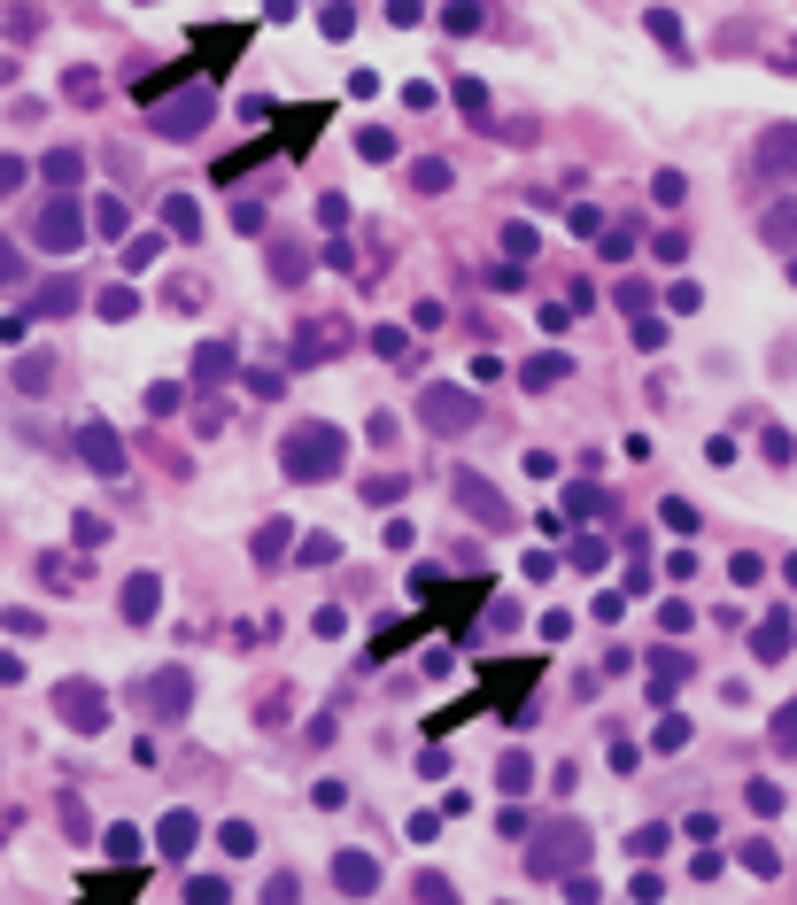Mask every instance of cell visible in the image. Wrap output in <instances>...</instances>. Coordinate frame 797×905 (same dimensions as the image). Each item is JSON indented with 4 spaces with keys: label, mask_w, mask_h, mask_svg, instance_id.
<instances>
[{
    "label": "cell",
    "mask_w": 797,
    "mask_h": 905,
    "mask_svg": "<svg viewBox=\"0 0 797 905\" xmlns=\"http://www.w3.org/2000/svg\"><path fill=\"white\" fill-rule=\"evenodd\" d=\"M341 465V434L333 426H295L287 434V480H325Z\"/></svg>",
    "instance_id": "1"
},
{
    "label": "cell",
    "mask_w": 797,
    "mask_h": 905,
    "mask_svg": "<svg viewBox=\"0 0 797 905\" xmlns=\"http://www.w3.org/2000/svg\"><path fill=\"white\" fill-rule=\"evenodd\" d=\"M55 704H62V720H70V728H101V720H109V712H101V689H93V681H70V689H55Z\"/></svg>",
    "instance_id": "2"
},
{
    "label": "cell",
    "mask_w": 797,
    "mask_h": 905,
    "mask_svg": "<svg viewBox=\"0 0 797 905\" xmlns=\"http://www.w3.org/2000/svg\"><path fill=\"white\" fill-rule=\"evenodd\" d=\"M78 449H86L93 472H124V449H117V434H109L101 418H86V426H78Z\"/></svg>",
    "instance_id": "3"
},
{
    "label": "cell",
    "mask_w": 797,
    "mask_h": 905,
    "mask_svg": "<svg viewBox=\"0 0 797 905\" xmlns=\"http://www.w3.org/2000/svg\"><path fill=\"white\" fill-rule=\"evenodd\" d=\"M39 240H47V248H78V240H86L78 202H55V209H47V217H39Z\"/></svg>",
    "instance_id": "4"
},
{
    "label": "cell",
    "mask_w": 797,
    "mask_h": 905,
    "mask_svg": "<svg viewBox=\"0 0 797 905\" xmlns=\"http://www.w3.org/2000/svg\"><path fill=\"white\" fill-rule=\"evenodd\" d=\"M333 875H341V890H349V898H364V890L380 882V859H364V851H341V859H333Z\"/></svg>",
    "instance_id": "5"
},
{
    "label": "cell",
    "mask_w": 797,
    "mask_h": 905,
    "mask_svg": "<svg viewBox=\"0 0 797 905\" xmlns=\"http://www.w3.org/2000/svg\"><path fill=\"white\" fill-rule=\"evenodd\" d=\"M194 836H202V820H194V813H163V851H171V859H178V851H194Z\"/></svg>",
    "instance_id": "6"
},
{
    "label": "cell",
    "mask_w": 797,
    "mask_h": 905,
    "mask_svg": "<svg viewBox=\"0 0 797 905\" xmlns=\"http://www.w3.org/2000/svg\"><path fill=\"white\" fill-rule=\"evenodd\" d=\"M797 163V124H782V132H767V155H759V171H790Z\"/></svg>",
    "instance_id": "7"
},
{
    "label": "cell",
    "mask_w": 797,
    "mask_h": 905,
    "mask_svg": "<svg viewBox=\"0 0 797 905\" xmlns=\"http://www.w3.org/2000/svg\"><path fill=\"white\" fill-rule=\"evenodd\" d=\"M457 496L473 503L480 519H496V526H503V496H488V488H480V480H457Z\"/></svg>",
    "instance_id": "8"
},
{
    "label": "cell",
    "mask_w": 797,
    "mask_h": 905,
    "mask_svg": "<svg viewBox=\"0 0 797 905\" xmlns=\"http://www.w3.org/2000/svg\"><path fill=\"white\" fill-rule=\"evenodd\" d=\"M148 612H155V581L140 573V581L124 588V619H148Z\"/></svg>",
    "instance_id": "9"
},
{
    "label": "cell",
    "mask_w": 797,
    "mask_h": 905,
    "mask_svg": "<svg viewBox=\"0 0 797 905\" xmlns=\"http://www.w3.org/2000/svg\"><path fill=\"white\" fill-rule=\"evenodd\" d=\"M225 898H233V890H225V882H217V875L186 882V905H225Z\"/></svg>",
    "instance_id": "10"
},
{
    "label": "cell",
    "mask_w": 797,
    "mask_h": 905,
    "mask_svg": "<svg viewBox=\"0 0 797 905\" xmlns=\"http://www.w3.org/2000/svg\"><path fill=\"white\" fill-rule=\"evenodd\" d=\"M0 24H8V39H39V8H8Z\"/></svg>",
    "instance_id": "11"
},
{
    "label": "cell",
    "mask_w": 797,
    "mask_h": 905,
    "mask_svg": "<svg viewBox=\"0 0 797 905\" xmlns=\"http://www.w3.org/2000/svg\"><path fill=\"white\" fill-rule=\"evenodd\" d=\"M356 155H364V163H387V155H395V140H387V132H356Z\"/></svg>",
    "instance_id": "12"
},
{
    "label": "cell",
    "mask_w": 797,
    "mask_h": 905,
    "mask_svg": "<svg viewBox=\"0 0 797 905\" xmlns=\"http://www.w3.org/2000/svg\"><path fill=\"white\" fill-rule=\"evenodd\" d=\"M62 86H70V101H101V78H93V70H70Z\"/></svg>",
    "instance_id": "13"
},
{
    "label": "cell",
    "mask_w": 797,
    "mask_h": 905,
    "mask_svg": "<svg viewBox=\"0 0 797 905\" xmlns=\"http://www.w3.org/2000/svg\"><path fill=\"white\" fill-rule=\"evenodd\" d=\"M558 372H565V356H534V364H527V387H550Z\"/></svg>",
    "instance_id": "14"
},
{
    "label": "cell",
    "mask_w": 797,
    "mask_h": 905,
    "mask_svg": "<svg viewBox=\"0 0 797 905\" xmlns=\"http://www.w3.org/2000/svg\"><path fill=\"white\" fill-rule=\"evenodd\" d=\"M78 171H86L78 155H62V147H55V155H47V178H55V186H70V178H78Z\"/></svg>",
    "instance_id": "15"
},
{
    "label": "cell",
    "mask_w": 797,
    "mask_h": 905,
    "mask_svg": "<svg viewBox=\"0 0 797 905\" xmlns=\"http://www.w3.org/2000/svg\"><path fill=\"white\" fill-rule=\"evenodd\" d=\"M16 380H24V387H31V395H39V387L55 380V364H47V356H31V364H24V372H16Z\"/></svg>",
    "instance_id": "16"
},
{
    "label": "cell",
    "mask_w": 797,
    "mask_h": 905,
    "mask_svg": "<svg viewBox=\"0 0 797 905\" xmlns=\"http://www.w3.org/2000/svg\"><path fill=\"white\" fill-rule=\"evenodd\" d=\"M101 318H132V287H109V294H101Z\"/></svg>",
    "instance_id": "17"
},
{
    "label": "cell",
    "mask_w": 797,
    "mask_h": 905,
    "mask_svg": "<svg viewBox=\"0 0 797 905\" xmlns=\"http://www.w3.org/2000/svg\"><path fill=\"white\" fill-rule=\"evenodd\" d=\"M194 225H202V217H194V202L178 194V202H171V233H186V240H194Z\"/></svg>",
    "instance_id": "18"
},
{
    "label": "cell",
    "mask_w": 797,
    "mask_h": 905,
    "mask_svg": "<svg viewBox=\"0 0 797 905\" xmlns=\"http://www.w3.org/2000/svg\"><path fill=\"white\" fill-rule=\"evenodd\" d=\"M225 851H256V828L248 820H225Z\"/></svg>",
    "instance_id": "19"
},
{
    "label": "cell",
    "mask_w": 797,
    "mask_h": 905,
    "mask_svg": "<svg viewBox=\"0 0 797 905\" xmlns=\"http://www.w3.org/2000/svg\"><path fill=\"white\" fill-rule=\"evenodd\" d=\"M16 279H24V263H16V248L0 240V287H16Z\"/></svg>",
    "instance_id": "20"
},
{
    "label": "cell",
    "mask_w": 797,
    "mask_h": 905,
    "mask_svg": "<svg viewBox=\"0 0 797 905\" xmlns=\"http://www.w3.org/2000/svg\"><path fill=\"white\" fill-rule=\"evenodd\" d=\"M16 178H24V163H16V155H0V194H8Z\"/></svg>",
    "instance_id": "21"
},
{
    "label": "cell",
    "mask_w": 797,
    "mask_h": 905,
    "mask_svg": "<svg viewBox=\"0 0 797 905\" xmlns=\"http://www.w3.org/2000/svg\"><path fill=\"white\" fill-rule=\"evenodd\" d=\"M774 735H782V751H797V712H782V728H774Z\"/></svg>",
    "instance_id": "22"
},
{
    "label": "cell",
    "mask_w": 797,
    "mask_h": 905,
    "mask_svg": "<svg viewBox=\"0 0 797 905\" xmlns=\"http://www.w3.org/2000/svg\"><path fill=\"white\" fill-rule=\"evenodd\" d=\"M782 573H790V588H797V557H790V565H782Z\"/></svg>",
    "instance_id": "23"
},
{
    "label": "cell",
    "mask_w": 797,
    "mask_h": 905,
    "mask_svg": "<svg viewBox=\"0 0 797 905\" xmlns=\"http://www.w3.org/2000/svg\"><path fill=\"white\" fill-rule=\"evenodd\" d=\"M790 279H797V263H790Z\"/></svg>",
    "instance_id": "24"
}]
</instances>
